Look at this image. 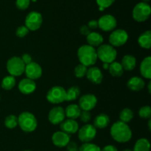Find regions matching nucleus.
<instances>
[{"label": "nucleus", "mask_w": 151, "mask_h": 151, "mask_svg": "<svg viewBox=\"0 0 151 151\" xmlns=\"http://www.w3.org/2000/svg\"><path fill=\"white\" fill-rule=\"evenodd\" d=\"M103 37L97 32H91L86 36V41L88 45L93 47H98L103 43Z\"/></svg>", "instance_id": "23"}, {"label": "nucleus", "mask_w": 151, "mask_h": 151, "mask_svg": "<svg viewBox=\"0 0 151 151\" xmlns=\"http://www.w3.org/2000/svg\"><path fill=\"white\" fill-rule=\"evenodd\" d=\"M21 58H22V61L24 62V63L25 65L29 64V63H31V62L32 61V56H31L29 54H28V53H24V54L22 55Z\"/></svg>", "instance_id": "40"}, {"label": "nucleus", "mask_w": 151, "mask_h": 151, "mask_svg": "<svg viewBox=\"0 0 151 151\" xmlns=\"http://www.w3.org/2000/svg\"><path fill=\"white\" fill-rule=\"evenodd\" d=\"M91 32V29L88 28V27L87 26V25H83V26H81V28H80V32H81L83 35H85V36H87Z\"/></svg>", "instance_id": "41"}, {"label": "nucleus", "mask_w": 151, "mask_h": 151, "mask_svg": "<svg viewBox=\"0 0 151 151\" xmlns=\"http://www.w3.org/2000/svg\"><path fill=\"white\" fill-rule=\"evenodd\" d=\"M99 10H100V11H103V10H104L105 9L103 8V7H99Z\"/></svg>", "instance_id": "47"}, {"label": "nucleus", "mask_w": 151, "mask_h": 151, "mask_svg": "<svg viewBox=\"0 0 151 151\" xmlns=\"http://www.w3.org/2000/svg\"><path fill=\"white\" fill-rule=\"evenodd\" d=\"M138 114L142 119H149L151 117V108L150 106H144L139 109Z\"/></svg>", "instance_id": "33"}, {"label": "nucleus", "mask_w": 151, "mask_h": 151, "mask_svg": "<svg viewBox=\"0 0 151 151\" xmlns=\"http://www.w3.org/2000/svg\"><path fill=\"white\" fill-rule=\"evenodd\" d=\"M30 1H33V2H35V1H37V0H30Z\"/></svg>", "instance_id": "50"}, {"label": "nucleus", "mask_w": 151, "mask_h": 151, "mask_svg": "<svg viewBox=\"0 0 151 151\" xmlns=\"http://www.w3.org/2000/svg\"><path fill=\"white\" fill-rule=\"evenodd\" d=\"M110 134L112 139L118 143H126L132 138V131L129 125L119 120L111 125Z\"/></svg>", "instance_id": "1"}, {"label": "nucleus", "mask_w": 151, "mask_h": 151, "mask_svg": "<svg viewBox=\"0 0 151 151\" xmlns=\"http://www.w3.org/2000/svg\"><path fill=\"white\" fill-rule=\"evenodd\" d=\"M140 74L144 78L151 79V57L147 56L141 62L139 68Z\"/></svg>", "instance_id": "20"}, {"label": "nucleus", "mask_w": 151, "mask_h": 151, "mask_svg": "<svg viewBox=\"0 0 151 151\" xmlns=\"http://www.w3.org/2000/svg\"><path fill=\"white\" fill-rule=\"evenodd\" d=\"M147 125H148V130L150 131V130H151V119H148V122H147Z\"/></svg>", "instance_id": "46"}, {"label": "nucleus", "mask_w": 151, "mask_h": 151, "mask_svg": "<svg viewBox=\"0 0 151 151\" xmlns=\"http://www.w3.org/2000/svg\"><path fill=\"white\" fill-rule=\"evenodd\" d=\"M100 147L94 143L88 142L83 143L81 147H79L78 151H100Z\"/></svg>", "instance_id": "34"}, {"label": "nucleus", "mask_w": 151, "mask_h": 151, "mask_svg": "<svg viewBox=\"0 0 151 151\" xmlns=\"http://www.w3.org/2000/svg\"><path fill=\"white\" fill-rule=\"evenodd\" d=\"M4 126L8 129H14L18 126V116L13 114L8 115L4 119Z\"/></svg>", "instance_id": "31"}, {"label": "nucleus", "mask_w": 151, "mask_h": 151, "mask_svg": "<svg viewBox=\"0 0 151 151\" xmlns=\"http://www.w3.org/2000/svg\"><path fill=\"white\" fill-rule=\"evenodd\" d=\"M110 124V118L106 114L101 113L97 115L94 119V126L96 129H104Z\"/></svg>", "instance_id": "21"}, {"label": "nucleus", "mask_w": 151, "mask_h": 151, "mask_svg": "<svg viewBox=\"0 0 151 151\" xmlns=\"http://www.w3.org/2000/svg\"><path fill=\"white\" fill-rule=\"evenodd\" d=\"M100 151H118V149L112 145H108L105 146L103 148L100 149Z\"/></svg>", "instance_id": "43"}, {"label": "nucleus", "mask_w": 151, "mask_h": 151, "mask_svg": "<svg viewBox=\"0 0 151 151\" xmlns=\"http://www.w3.org/2000/svg\"><path fill=\"white\" fill-rule=\"evenodd\" d=\"M87 70H88V67L80 63V64L77 65L75 66V70H74V74H75V76L76 78H83L86 75Z\"/></svg>", "instance_id": "32"}, {"label": "nucleus", "mask_w": 151, "mask_h": 151, "mask_svg": "<svg viewBox=\"0 0 151 151\" xmlns=\"http://www.w3.org/2000/svg\"><path fill=\"white\" fill-rule=\"evenodd\" d=\"M150 1V0H143V1H144V2H146V3H147V1Z\"/></svg>", "instance_id": "49"}, {"label": "nucleus", "mask_w": 151, "mask_h": 151, "mask_svg": "<svg viewBox=\"0 0 151 151\" xmlns=\"http://www.w3.org/2000/svg\"><path fill=\"white\" fill-rule=\"evenodd\" d=\"M81 96V89L78 86H72L66 90V101H74Z\"/></svg>", "instance_id": "27"}, {"label": "nucleus", "mask_w": 151, "mask_h": 151, "mask_svg": "<svg viewBox=\"0 0 151 151\" xmlns=\"http://www.w3.org/2000/svg\"><path fill=\"white\" fill-rule=\"evenodd\" d=\"M98 27L104 32H111L116 29L117 26V21L116 18L111 14L102 16L97 21Z\"/></svg>", "instance_id": "11"}, {"label": "nucleus", "mask_w": 151, "mask_h": 151, "mask_svg": "<svg viewBox=\"0 0 151 151\" xmlns=\"http://www.w3.org/2000/svg\"><path fill=\"white\" fill-rule=\"evenodd\" d=\"M0 99H1V97H0Z\"/></svg>", "instance_id": "52"}, {"label": "nucleus", "mask_w": 151, "mask_h": 151, "mask_svg": "<svg viewBox=\"0 0 151 151\" xmlns=\"http://www.w3.org/2000/svg\"><path fill=\"white\" fill-rule=\"evenodd\" d=\"M18 125L25 133H32L38 126V121L32 113L23 111L18 116Z\"/></svg>", "instance_id": "3"}, {"label": "nucleus", "mask_w": 151, "mask_h": 151, "mask_svg": "<svg viewBox=\"0 0 151 151\" xmlns=\"http://www.w3.org/2000/svg\"><path fill=\"white\" fill-rule=\"evenodd\" d=\"M116 0H96L97 4L99 7H103L106 9L111 6Z\"/></svg>", "instance_id": "38"}, {"label": "nucleus", "mask_w": 151, "mask_h": 151, "mask_svg": "<svg viewBox=\"0 0 151 151\" xmlns=\"http://www.w3.org/2000/svg\"><path fill=\"white\" fill-rule=\"evenodd\" d=\"M87 26L90 29H96L97 28H98V22H97V20H91L88 22Z\"/></svg>", "instance_id": "42"}, {"label": "nucleus", "mask_w": 151, "mask_h": 151, "mask_svg": "<svg viewBox=\"0 0 151 151\" xmlns=\"http://www.w3.org/2000/svg\"><path fill=\"white\" fill-rule=\"evenodd\" d=\"M66 151H78L79 147L75 142H69V144L66 146Z\"/></svg>", "instance_id": "39"}, {"label": "nucleus", "mask_w": 151, "mask_h": 151, "mask_svg": "<svg viewBox=\"0 0 151 151\" xmlns=\"http://www.w3.org/2000/svg\"><path fill=\"white\" fill-rule=\"evenodd\" d=\"M71 136L63 131H56L52 136V142L53 145L58 147H64L70 142Z\"/></svg>", "instance_id": "16"}, {"label": "nucleus", "mask_w": 151, "mask_h": 151, "mask_svg": "<svg viewBox=\"0 0 151 151\" xmlns=\"http://www.w3.org/2000/svg\"><path fill=\"white\" fill-rule=\"evenodd\" d=\"M24 151H31V150H24Z\"/></svg>", "instance_id": "51"}, {"label": "nucleus", "mask_w": 151, "mask_h": 151, "mask_svg": "<svg viewBox=\"0 0 151 151\" xmlns=\"http://www.w3.org/2000/svg\"><path fill=\"white\" fill-rule=\"evenodd\" d=\"M97 59H100L103 63H111L115 61L117 57V51L116 48L110 44H101L97 47Z\"/></svg>", "instance_id": "4"}, {"label": "nucleus", "mask_w": 151, "mask_h": 151, "mask_svg": "<svg viewBox=\"0 0 151 151\" xmlns=\"http://www.w3.org/2000/svg\"><path fill=\"white\" fill-rule=\"evenodd\" d=\"M134 116V111L129 108H125V109H122L120 113H119V121L128 124V122L132 120Z\"/></svg>", "instance_id": "30"}, {"label": "nucleus", "mask_w": 151, "mask_h": 151, "mask_svg": "<svg viewBox=\"0 0 151 151\" xmlns=\"http://www.w3.org/2000/svg\"><path fill=\"white\" fill-rule=\"evenodd\" d=\"M151 13L150 6L146 2H139L135 5L132 10V17L136 22H144L150 18Z\"/></svg>", "instance_id": "6"}, {"label": "nucleus", "mask_w": 151, "mask_h": 151, "mask_svg": "<svg viewBox=\"0 0 151 151\" xmlns=\"http://www.w3.org/2000/svg\"><path fill=\"white\" fill-rule=\"evenodd\" d=\"M26 65L22 61L21 57L13 56L7 60L6 68L9 75L14 77H19L24 74Z\"/></svg>", "instance_id": "5"}, {"label": "nucleus", "mask_w": 151, "mask_h": 151, "mask_svg": "<svg viewBox=\"0 0 151 151\" xmlns=\"http://www.w3.org/2000/svg\"><path fill=\"white\" fill-rule=\"evenodd\" d=\"M137 42L140 47L145 50H150L151 48V31L147 30L138 37Z\"/></svg>", "instance_id": "24"}, {"label": "nucleus", "mask_w": 151, "mask_h": 151, "mask_svg": "<svg viewBox=\"0 0 151 151\" xmlns=\"http://www.w3.org/2000/svg\"><path fill=\"white\" fill-rule=\"evenodd\" d=\"M80 119L81 122L83 123L88 124L91 119V114L90 111H81V115H80Z\"/></svg>", "instance_id": "37"}, {"label": "nucleus", "mask_w": 151, "mask_h": 151, "mask_svg": "<svg viewBox=\"0 0 151 151\" xmlns=\"http://www.w3.org/2000/svg\"><path fill=\"white\" fill-rule=\"evenodd\" d=\"M46 98L52 104H60L66 101V89L60 86H55L47 91Z\"/></svg>", "instance_id": "7"}, {"label": "nucleus", "mask_w": 151, "mask_h": 151, "mask_svg": "<svg viewBox=\"0 0 151 151\" xmlns=\"http://www.w3.org/2000/svg\"><path fill=\"white\" fill-rule=\"evenodd\" d=\"M64 110L66 117L71 119H77L79 118L81 113V109L77 104L69 105Z\"/></svg>", "instance_id": "25"}, {"label": "nucleus", "mask_w": 151, "mask_h": 151, "mask_svg": "<svg viewBox=\"0 0 151 151\" xmlns=\"http://www.w3.org/2000/svg\"><path fill=\"white\" fill-rule=\"evenodd\" d=\"M120 63L123 68L124 71L131 72L136 68L137 58L132 55H125L122 58V61Z\"/></svg>", "instance_id": "22"}, {"label": "nucleus", "mask_w": 151, "mask_h": 151, "mask_svg": "<svg viewBox=\"0 0 151 151\" xmlns=\"http://www.w3.org/2000/svg\"><path fill=\"white\" fill-rule=\"evenodd\" d=\"M24 73L26 75L27 78L35 81V80L39 79L42 76V68L38 63L32 61L29 64H27L25 66Z\"/></svg>", "instance_id": "14"}, {"label": "nucleus", "mask_w": 151, "mask_h": 151, "mask_svg": "<svg viewBox=\"0 0 151 151\" xmlns=\"http://www.w3.org/2000/svg\"><path fill=\"white\" fill-rule=\"evenodd\" d=\"M122 151H133V150H131V149H125V150H123Z\"/></svg>", "instance_id": "48"}, {"label": "nucleus", "mask_w": 151, "mask_h": 151, "mask_svg": "<svg viewBox=\"0 0 151 151\" xmlns=\"http://www.w3.org/2000/svg\"><path fill=\"white\" fill-rule=\"evenodd\" d=\"M109 72L114 78H120L124 73V69L119 62L114 61L109 64Z\"/></svg>", "instance_id": "26"}, {"label": "nucleus", "mask_w": 151, "mask_h": 151, "mask_svg": "<svg viewBox=\"0 0 151 151\" xmlns=\"http://www.w3.org/2000/svg\"><path fill=\"white\" fill-rule=\"evenodd\" d=\"M60 131L66 133V134L72 135L78 132L79 129V124L75 119H67L66 120H63L60 124Z\"/></svg>", "instance_id": "18"}, {"label": "nucleus", "mask_w": 151, "mask_h": 151, "mask_svg": "<svg viewBox=\"0 0 151 151\" xmlns=\"http://www.w3.org/2000/svg\"><path fill=\"white\" fill-rule=\"evenodd\" d=\"M129 35L128 33L123 29H116L111 32L109 37V41L110 45L116 47H120L125 45L128 41Z\"/></svg>", "instance_id": "8"}, {"label": "nucleus", "mask_w": 151, "mask_h": 151, "mask_svg": "<svg viewBox=\"0 0 151 151\" xmlns=\"http://www.w3.org/2000/svg\"><path fill=\"white\" fill-rule=\"evenodd\" d=\"M86 76L91 83L95 85L100 84L103 80V72L97 66H91L89 69H88Z\"/></svg>", "instance_id": "17"}, {"label": "nucleus", "mask_w": 151, "mask_h": 151, "mask_svg": "<svg viewBox=\"0 0 151 151\" xmlns=\"http://www.w3.org/2000/svg\"><path fill=\"white\" fill-rule=\"evenodd\" d=\"M65 110L61 106H55L50 109L48 114L49 122L54 125H60L63 120H65Z\"/></svg>", "instance_id": "13"}, {"label": "nucleus", "mask_w": 151, "mask_h": 151, "mask_svg": "<svg viewBox=\"0 0 151 151\" xmlns=\"http://www.w3.org/2000/svg\"><path fill=\"white\" fill-rule=\"evenodd\" d=\"M127 87L128 89L133 91H142L145 88V83L142 78L138 76H134L130 78L127 81Z\"/></svg>", "instance_id": "19"}, {"label": "nucleus", "mask_w": 151, "mask_h": 151, "mask_svg": "<svg viewBox=\"0 0 151 151\" xmlns=\"http://www.w3.org/2000/svg\"><path fill=\"white\" fill-rule=\"evenodd\" d=\"M36 83L35 81L29 79V78H24L21 80L18 84L19 91L24 95H29L32 94L36 89Z\"/></svg>", "instance_id": "15"}, {"label": "nucleus", "mask_w": 151, "mask_h": 151, "mask_svg": "<svg viewBox=\"0 0 151 151\" xmlns=\"http://www.w3.org/2000/svg\"><path fill=\"white\" fill-rule=\"evenodd\" d=\"M30 0H16V6L19 10H24L29 7Z\"/></svg>", "instance_id": "36"}, {"label": "nucleus", "mask_w": 151, "mask_h": 151, "mask_svg": "<svg viewBox=\"0 0 151 151\" xmlns=\"http://www.w3.org/2000/svg\"><path fill=\"white\" fill-rule=\"evenodd\" d=\"M97 135V129L91 124H86L78 131V137L83 143L91 142Z\"/></svg>", "instance_id": "10"}, {"label": "nucleus", "mask_w": 151, "mask_h": 151, "mask_svg": "<svg viewBox=\"0 0 151 151\" xmlns=\"http://www.w3.org/2000/svg\"><path fill=\"white\" fill-rule=\"evenodd\" d=\"M150 143L147 139H139L136 142L133 151H150Z\"/></svg>", "instance_id": "28"}, {"label": "nucleus", "mask_w": 151, "mask_h": 151, "mask_svg": "<svg viewBox=\"0 0 151 151\" xmlns=\"http://www.w3.org/2000/svg\"><path fill=\"white\" fill-rule=\"evenodd\" d=\"M16 83V78L11 76V75H7V76L4 77L2 81H1V86L4 90L10 91V90H12L14 88Z\"/></svg>", "instance_id": "29"}, {"label": "nucleus", "mask_w": 151, "mask_h": 151, "mask_svg": "<svg viewBox=\"0 0 151 151\" xmlns=\"http://www.w3.org/2000/svg\"><path fill=\"white\" fill-rule=\"evenodd\" d=\"M147 89H148V93L149 94H150L151 93V82L150 81H149L148 85H147Z\"/></svg>", "instance_id": "45"}, {"label": "nucleus", "mask_w": 151, "mask_h": 151, "mask_svg": "<svg viewBox=\"0 0 151 151\" xmlns=\"http://www.w3.org/2000/svg\"><path fill=\"white\" fill-rule=\"evenodd\" d=\"M42 23V15L37 11H31L25 18L24 26L29 31H36L40 29Z\"/></svg>", "instance_id": "9"}, {"label": "nucleus", "mask_w": 151, "mask_h": 151, "mask_svg": "<svg viewBox=\"0 0 151 151\" xmlns=\"http://www.w3.org/2000/svg\"><path fill=\"white\" fill-rule=\"evenodd\" d=\"M97 104V98L93 94H86L79 97L78 106L81 111H90L96 107Z\"/></svg>", "instance_id": "12"}, {"label": "nucleus", "mask_w": 151, "mask_h": 151, "mask_svg": "<svg viewBox=\"0 0 151 151\" xmlns=\"http://www.w3.org/2000/svg\"><path fill=\"white\" fill-rule=\"evenodd\" d=\"M78 58L81 64L86 67L93 66L97 61L96 49L88 44L81 46L78 50Z\"/></svg>", "instance_id": "2"}, {"label": "nucleus", "mask_w": 151, "mask_h": 151, "mask_svg": "<svg viewBox=\"0 0 151 151\" xmlns=\"http://www.w3.org/2000/svg\"><path fill=\"white\" fill-rule=\"evenodd\" d=\"M29 30L24 26V25H22V26H19V27L16 29V35L19 38H24L25 36L28 35Z\"/></svg>", "instance_id": "35"}, {"label": "nucleus", "mask_w": 151, "mask_h": 151, "mask_svg": "<svg viewBox=\"0 0 151 151\" xmlns=\"http://www.w3.org/2000/svg\"><path fill=\"white\" fill-rule=\"evenodd\" d=\"M109 64H110V63H103V68L105 69V70H108L109 68Z\"/></svg>", "instance_id": "44"}]
</instances>
